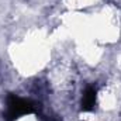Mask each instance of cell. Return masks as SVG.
<instances>
[{
    "label": "cell",
    "mask_w": 121,
    "mask_h": 121,
    "mask_svg": "<svg viewBox=\"0 0 121 121\" xmlns=\"http://www.w3.org/2000/svg\"><path fill=\"white\" fill-rule=\"evenodd\" d=\"M41 107L37 101H32L30 99H23L17 94L9 93L6 97V111H4V120L16 121L17 118L26 116V114H39Z\"/></svg>",
    "instance_id": "cell-1"
},
{
    "label": "cell",
    "mask_w": 121,
    "mask_h": 121,
    "mask_svg": "<svg viewBox=\"0 0 121 121\" xmlns=\"http://www.w3.org/2000/svg\"><path fill=\"white\" fill-rule=\"evenodd\" d=\"M96 99H97V89L94 86H87L83 96H82V101H80V110L82 111H93L94 106H96Z\"/></svg>",
    "instance_id": "cell-2"
}]
</instances>
